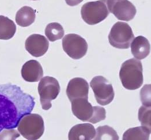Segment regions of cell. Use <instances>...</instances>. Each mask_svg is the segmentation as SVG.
Wrapping results in <instances>:
<instances>
[{
  "mask_svg": "<svg viewBox=\"0 0 151 140\" xmlns=\"http://www.w3.org/2000/svg\"><path fill=\"white\" fill-rule=\"evenodd\" d=\"M66 92L70 102L78 98L88 99V83L83 78L76 77L72 78L68 84Z\"/></svg>",
  "mask_w": 151,
  "mask_h": 140,
  "instance_id": "cell-12",
  "label": "cell"
},
{
  "mask_svg": "<svg viewBox=\"0 0 151 140\" xmlns=\"http://www.w3.org/2000/svg\"><path fill=\"white\" fill-rule=\"evenodd\" d=\"M108 38L110 44L114 47L127 49L134 38V35L127 23L118 22L113 26Z\"/></svg>",
  "mask_w": 151,
  "mask_h": 140,
  "instance_id": "cell-6",
  "label": "cell"
},
{
  "mask_svg": "<svg viewBox=\"0 0 151 140\" xmlns=\"http://www.w3.org/2000/svg\"><path fill=\"white\" fill-rule=\"evenodd\" d=\"M38 93L42 107L48 110L52 107L51 101L55 99L60 92V85L57 80L52 77H42L38 85Z\"/></svg>",
  "mask_w": 151,
  "mask_h": 140,
  "instance_id": "cell-7",
  "label": "cell"
},
{
  "mask_svg": "<svg viewBox=\"0 0 151 140\" xmlns=\"http://www.w3.org/2000/svg\"><path fill=\"white\" fill-rule=\"evenodd\" d=\"M35 105L34 98L19 86L0 84V132L17 127L21 119L30 114Z\"/></svg>",
  "mask_w": 151,
  "mask_h": 140,
  "instance_id": "cell-1",
  "label": "cell"
},
{
  "mask_svg": "<svg viewBox=\"0 0 151 140\" xmlns=\"http://www.w3.org/2000/svg\"><path fill=\"white\" fill-rule=\"evenodd\" d=\"M96 135L94 126L89 123L78 124L72 127L69 131L68 139L69 140H93Z\"/></svg>",
  "mask_w": 151,
  "mask_h": 140,
  "instance_id": "cell-14",
  "label": "cell"
},
{
  "mask_svg": "<svg viewBox=\"0 0 151 140\" xmlns=\"http://www.w3.org/2000/svg\"><path fill=\"white\" fill-rule=\"evenodd\" d=\"M63 26L58 23H51L45 28V35L51 42H55L63 38L64 36Z\"/></svg>",
  "mask_w": 151,
  "mask_h": 140,
  "instance_id": "cell-19",
  "label": "cell"
},
{
  "mask_svg": "<svg viewBox=\"0 0 151 140\" xmlns=\"http://www.w3.org/2000/svg\"><path fill=\"white\" fill-rule=\"evenodd\" d=\"M35 17V11L30 6H24L17 12L15 20L19 26L27 27L34 23Z\"/></svg>",
  "mask_w": 151,
  "mask_h": 140,
  "instance_id": "cell-16",
  "label": "cell"
},
{
  "mask_svg": "<svg viewBox=\"0 0 151 140\" xmlns=\"http://www.w3.org/2000/svg\"><path fill=\"white\" fill-rule=\"evenodd\" d=\"M63 48L68 56L74 60L84 57L88 51V43L81 36L75 34L65 35L62 41Z\"/></svg>",
  "mask_w": 151,
  "mask_h": 140,
  "instance_id": "cell-9",
  "label": "cell"
},
{
  "mask_svg": "<svg viewBox=\"0 0 151 140\" xmlns=\"http://www.w3.org/2000/svg\"><path fill=\"white\" fill-rule=\"evenodd\" d=\"M21 74L23 79L30 83L37 82L43 76V70L40 64L36 60H29L23 65Z\"/></svg>",
  "mask_w": 151,
  "mask_h": 140,
  "instance_id": "cell-13",
  "label": "cell"
},
{
  "mask_svg": "<svg viewBox=\"0 0 151 140\" xmlns=\"http://www.w3.org/2000/svg\"><path fill=\"white\" fill-rule=\"evenodd\" d=\"M17 128L20 134L25 139L38 140L45 131L44 121L40 115L30 113L21 119Z\"/></svg>",
  "mask_w": 151,
  "mask_h": 140,
  "instance_id": "cell-4",
  "label": "cell"
},
{
  "mask_svg": "<svg viewBox=\"0 0 151 140\" xmlns=\"http://www.w3.org/2000/svg\"><path fill=\"white\" fill-rule=\"evenodd\" d=\"M32 1H37V0H32Z\"/></svg>",
  "mask_w": 151,
  "mask_h": 140,
  "instance_id": "cell-25",
  "label": "cell"
},
{
  "mask_svg": "<svg viewBox=\"0 0 151 140\" xmlns=\"http://www.w3.org/2000/svg\"><path fill=\"white\" fill-rule=\"evenodd\" d=\"M139 119L142 126L151 129V107L142 106L139 108Z\"/></svg>",
  "mask_w": 151,
  "mask_h": 140,
  "instance_id": "cell-21",
  "label": "cell"
},
{
  "mask_svg": "<svg viewBox=\"0 0 151 140\" xmlns=\"http://www.w3.org/2000/svg\"><path fill=\"white\" fill-rule=\"evenodd\" d=\"M110 12L107 0L88 2L81 7V15L83 20L89 25H95L105 20Z\"/></svg>",
  "mask_w": 151,
  "mask_h": 140,
  "instance_id": "cell-5",
  "label": "cell"
},
{
  "mask_svg": "<svg viewBox=\"0 0 151 140\" xmlns=\"http://www.w3.org/2000/svg\"><path fill=\"white\" fill-rule=\"evenodd\" d=\"M107 5L109 12L122 21L132 20L137 12L135 6L128 0H107Z\"/></svg>",
  "mask_w": 151,
  "mask_h": 140,
  "instance_id": "cell-10",
  "label": "cell"
},
{
  "mask_svg": "<svg viewBox=\"0 0 151 140\" xmlns=\"http://www.w3.org/2000/svg\"><path fill=\"white\" fill-rule=\"evenodd\" d=\"M72 111L78 119L95 124L106 118L104 108L100 106H92L88 99L78 98L72 102Z\"/></svg>",
  "mask_w": 151,
  "mask_h": 140,
  "instance_id": "cell-3",
  "label": "cell"
},
{
  "mask_svg": "<svg viewBox=\"0 0 151 140\" xmlns=\"http://www.w3.org/2000/svg\"><path fill=\"white\" fill-rule=\"evenodd\" d=\"M16 31V26L12 20L4 16H0V39L12 38Z\"/></svg>",
  "mask_w": 151,
  "mask_h": 140,
  "instance_id": "cell-18",
  "label": "cell"
},
{
  "mask_svg": "<svg viewBox=\"0 0 151 140\" xmlns=\"http://www.w3.org/2000/svg\"><path fill=\"white\" fill-rule=\"evenodd\" d=\"M151 134V129L144 126L130 128L124 133L123 140H148Z\"/></svg>",
  "mask_w": 151,
  "mask_h": 140,
  "instance_id": "cell-17",
  "label": "cell"
},
{
  "mask_svg": "<svg viewBox=\"0 0 151 140\" xmlns=\"http://www.w3.org/2000/svg\"><path fill=\"white\" fill-rule=\"evenodd\" d=\"M49 42L43 35L32 34L26 39V50L35 57H39L45 55L48 50Z\"/></svg>",
  "mask_w": 151,
  "mask_h": 140,
  "instance_id": "cell-11",
  "label": "cell"
},
{
  "mask_svg": "<svg viewBox=\"0 0 151 140\" xmlns=\"http://www.w3.org/2000/svg\"><path fill=\"white\" fill-rule=\"evenodd\" d=\"M119 77L122 85L129 90L140 88L144 82L142 65L140 61L131 58L121 65Z\"/></svg>",
  "mask_w": 151,
  "mask_h": 140,
  "instance_id": "cell-2",
  "label": "cell"
},
{
  "mask_svg": "<svg viewBox=\"0 0 151 140\" xmlns=\"http://www.w3.org/2000/svg\"><path fill=\"white\" fill-rule=\"evenodd\" d=\"M131 51L137 60L145 58L150 54L151 46L148 40L144 37L139 36L133 39L131 43Z\"/></svg>",
  "mask_w": 151,
  "mask_h": 140,
  "instance_id": "cell-15",
  "label": "cell"
},
{
  "mask_svg": "<svg viewBox=\"0 0 151 140\" xmlns=\"http://www.w3.org/2000/svg\"><path fill=\"white\" fill-rule=\"evenodd\" d=\"M96 102L101 106H106L113 101L115 96L112 84L104 77H93L90 82Z\"/></svg>",
  "mask_w": 151,
  "mask_h": 140,
  "instance_id": "cell-8",
  "label": "cell"
},
{
  "mask_svg": "<svg viewBox=\"0 0 151 140\" xmlns=\"http://www.w3.org/2000/svg\"><path fill=\"white\" fill-rule=\"evenodd\" d=\"M117 1H119V0H117Z\"/></svg>",
  "mask_w": 151,
  "mask_h": 140,
  "instance_id": "cell-26",
  "label": "cell"
},
{
  "mask_svg": "<svg viewBox=\"0 0 151 140\" xmlns=\"http://www.w3.org/2000/svg\"><path fill=\"white\" fill-rule=\"evenodd\" d=\"M20 137V134L16 130L4 129L0 132V140H16Z\"/></svg>",
  "mask_w": 151,
  "mask_h": 140,
  "instance_id": "cell-22",
  "label": "cell"
},
{
  "mask_svg": "<svg viewBox=\"0 0 151 140\" xmlns=\"http://www.w3.org/2000/svg\"><path fill=\"white\" fill-rule=\"evenodd\" d=\"M151 87V85H145L143 88L141 90L140 96L141 101L143 106L146 107H151V97H148V95L150 93L151 90L148 93V89Z\"/></svg>",
  "mask_w": 151,
  "mask_h": 140,
  "instance_id": "cell-23",
  "label": "cell"
},
{
  "mask_svg": "<svg viewBox=\"0 0 151 140\" xmlns=\"http://www.w3.org/2000/svg\"><path fill=\"white\" fill-rule=\"evenodd\" d=\"M83 1V0H65V2L67 4V5L70 6H76L81 2H82Z\"/></svg>",
  "mask_w": 151,
  "mask_h": 140,
  "instance_id": "cell-24",
  "label": "cell"
},
{
  "mask_svg": "<svg viewBox=\"0 0 151 140\" xmlns=\"http://www.w3.org/2000/svg\"><path fill=\"white\" fill-rule=\"evenodd\" d=\"M93 139L95 140H118L119 136L113 127L106 125L97 128L96 135Z\"/></svg>",
  "mask_w": 151,
  "mask_h": 140,
  "instance_id": "cell-20",
  "label": "cell"
}]
</instances>
